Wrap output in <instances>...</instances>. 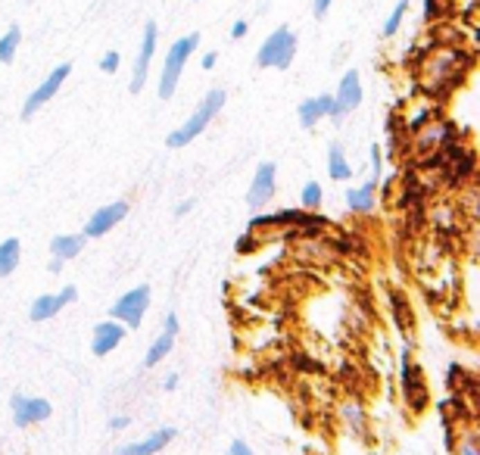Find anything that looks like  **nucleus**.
I'll return each instance as SVG.
<instances>
[{
    "label": "nucleus",
    "instance_id": "nucleus-28",
    "mask_svg": "<svg viewBox=\"0 0 480 455\" xmlns=\"http://www.w3.org/2000/svg\"><path fill=\"white\" fill-rule=\"evenodd\" d=\"M330 3H334V0H312V16L324 19L328 16V10H330Z\"/></svg>",
    "mask_w": 480,
    "mask_h": 455
},
{
    "label": "nucleus",
    "instance_id": "nucleus-29",
    "mask_svg": "<svg viewBox=\"0 0 480 455\" xmlns=\"http://www.w3.org/2000/svg\"><path fill=\"white\" fill-rule=\"evenodd\" d=\"M371 168H374V175H380V168H384V153H380V143H371Z\"/></svg>",
    "mask_w": 480,
    "mask_h": 455
},
{
    "label": "nucleus",
    "instance_id": "nucleus-9",
    "mask_svg": "<svg viewBox=\"0 0 480 455\" xmlns=\"http://www.w3.org/2000/svg\"><path fill=\"white\" fill-rule=\"evenodd\" d=\"M334 103H337L334 122L346 118L349 112H353L355 106L362 103V81H359V72H355V69H349V72L340 78V84H337V93H334Z\"/></svg>",
    "mask_w": 480,
    "mask_h": 455
},
{
    "label": "nucleus",
    "instance_id": "nucleus-24",
    "mask_svg": "<svg viewBox=\"0 0 480 455\" xmlns=\"http://www.w3.org/2000/svg\"><path fill=\"white\" fill-rule=\"evenodd\" d=\"M405 12H409V0H399V3L393 6V12L386 16V22H384V28H380V35H384V37H393V35H396V31L402 28Z\"/></svg>",
    "mask_w": 480,
    "mask_h": 455
},
{
    "label": "nucleus",
    "instance_id": "nucleus-5",
    "mask_svg": "<svg viewBox=\"0 0 480 455\" xmlns=\"http://www.w3.org/2000/svg\"><path fill=\"white\" fill-rule=\"evenodd\" d=\"M399 374H402V396H405V405H409V411L421 415V411L430 405V390H427V384H424V371L418 368V362L411 359L409 349L402 353V365H399Z\"/></svg>",
    "mask_w": 480,
    "mask_h": 455
},
{
    "label": "nucleus",
    "instance_id": "nucleus-35",
    "mask_svg": "<svg viewBox=\"0 0 480 455\" xmlns=\"http://www.w3.org/2000/svg\"><path fill=\"white\" fill-rule=\"evenodd\" d=\"M60 296L66 299V305H69V303H75V296H78V290H75V287L69 284V287H62V290H60Z\"/></svg>",
    "mask_w": 480,
    "mask_h": 455
},
{
    "label": "nucleus",
    "instance_id": "nucleus-16",
    "mask_svg": "<svg viewBox=\"0 0 480 455\" xmlns=\"http://www.w3.org/2000/svg\"><path fill=\"white\" fill-rule=\"evenodd\" d=\"M175 337H178V315L175 312H168L166 315V324H162V334L153 340V346L147 349V359H143V365L147 368H153L156 362H162L168 353H172V346H175Z\"/></svg>",
    "mask_w": 480,
    "mask_h": 455
},
{
    "label": "nucleus",
    "instance_id": "nucleus-17",
    "mask_svg": "<svg viewBox=\"0 0 480 455\" xmlns=\"http://www.w3.org/2000/svg\"><path fill=\"white\" fill-rule=\"evenodd\" d=\"M334 112H337V103H334V97H330V93L309 97V100H303V103H299V125H303V128H315V125L321 122L324 116L334 118Z\"/></svg>",
    "mask_w": 480,
    "mask_h": 455
},
{
    "label": "nucleus",
    "instance_id": "nucleus-1",
    "mask_svg": "<svg viewBox=\"0 0 480 455\" xmlns=\"http://www.w3.org/2000/svg\"><path fill=\"white\" fill-rule=\"evenodd\" d=\"M471 69V56L465 53L461 47H443V50H430L427 56L418 66V78H421V87L427 93H449L465 72Z\"/></svg>",
    "mask_w": 480,
    "mask_h": 455
},
{
    "label": "nucleus",
    "instance_id": "nucleus-40",
    "mask_svg": "<svg viewBox=\"0 0 480 455\" xmlns=\"http://www.w3.org/2000/svg\"><path fill=\"white\" fill-rule=\"evenodd\" d=\"M60 268H62V259H56V256H53V262H50V271H60Z\"/></svg>",
    "mask_w": 480,
    "mask_h": 455
},
{
    "label": "nucleus",
    "instance_id": "nucleus-36",
    "mask_svg": "<svg viewBox=\"0 0 480 455\" xmlns=\"http://www.w3.org/2000/svg\"><path fill=\"white\" fill-rule=\"evenodd\" d=\"M128 424H131V421H128V418H125V415H116V418H112V421H109V427H112V430H125V427H128Z\"/></svg>",
    "mask_w": 480,
    "mask_h": 455
},
{
    "label": "nucleus",
    "instance_id": "nucleus-30",
    "mask_svg": "<svg viewBox=\"0 0 480 455\" xmlns=\"http://www.w3.org/2000/svg\"><path fill=\"white\" fill-rule=\"evenodd\" d=\"M247 31H249V22H243V19H237V22L231 25V37H234V41L247 37Z\"/></svg>",
    "mask_w": 480,
    "mask_h": 455
},
{
    "label": "nucleus",
    "instance_id": "nucleus-10",
    "mask_svg": "<svg viewBox=\"0 0 480 455\" xmlns=\"http://www.w3.org/2000/svg\"><path fill=\"white\" fill-rule=\"evenodd\" d=\"M125 215H128V203H125V199H116V203L103 206V209H97L91 218H87L85 237H103V234H109V231L116 228V224L122 222Z\"/></svg>",
    "mask_w": 480,
    "mask_h": 455
},
{
    "label": "nucleus",
    "instance_id": "nucleus-3",
    "mask_svg": "<svg viewBox=\"0 0 480 455\" xmlns=\"http://www.w3.org/2000/svg\"><path fill=\"white\" fill-rule=\"evenodd\" d=\"M197 44H199V35L197 31H190V35L178 37V41L168 47L166 62H162V75H159V97L162 100L175 97V87H178V81H181V72H184L190 53L197 50Z\"/></svg>",
    "mask_w": 480,
    "mask_h": 455
},
{
    "label": "nucleus",
    "instance_id": "nucleus-11",
    "mask_svg": "<svg viewBox=\"0 0 480 455\" xmlns=\"http://www.w3.org/2000/svg\"><path fill=\"white\" fill-rule=\"evenodd\" d=\"M156 22H147L143 25V41H141V53H137V62H134V75H131V93H141L143 84H147V72H150V60H153V50H156Z\"/></svg>",
    "mask_w": 480,
    "mask_h": 455
},
{
    "label": "nucleus",
    "instance_id": "nucleus-37",
    "mask_svg": "<svg viewBox=\"0 0 480 455\" xmlns=\"http://www.w3.org/2000/svg\"><path fill=\"white\" fill-rule=\"evenodd\" d=\"M215 62H218V56H215V53H206V56H203V69H206V72H209V69L215 66Z\"/></svg>",
    "mask_w": 480,
    "mask_h": 455
},
{
    "label": "nucleus",
    "instance_id": "nucleus-31",
    "mask_svg": "<svg viewBox=\"0 0 480 455\" xmlns=\"http://www.w3.org/2000/svg\"><path fill=\"white\" fill-rule=\"evenodd\" d=\"M253 249H256V240H253V234H247V237H240V240H237V253H240V256L253 253Z\"/></svg>",
    "mask_w": 480,
    "mask_h": 455
},
{
    "label": "nucleus",
    "instance_id": "nucleus-18",
    "mask_svg": "<svg viewBox=\"0 0 480 455\" xmlns=\"http://www.w3.org/2000/svg\"><path fill=\"white\" fill-rule=\"evenodd\" d=\"M374 193H377V181H365L362 187H353L346 190V206L353 212H371L374 209Z\"/></svg>",
    "mask_w": 480,
    "mask_h": 455
},
{
    "label": "nucleus",
    "instance_id": "nucleus-21",
    "mask_svg": "<svg viewBox=\"0 0 480 455\" xmlns=\"http://www.w3.org/2000/svg\"><path fill=\"white\" fill-rule=\"evenodd\" d=\"M328 172H330V178L334 181H349L353 178V166L346 162L340 143H330V150H328Z\"/></svg>",
    "mask_w": 480,
    "mask_h": 455
},
{
    "label": "nucleus",
    "instance_id": "nucleus-13",
    "mask_svg": "<svg viewBox=\"0 0 480 455\" xmlns=\"http://www.w3.org/2000/svg\"><path fill=\"white\" fill-rule=\"evenodd\" d=\"M274 175H278L274 162H262V166L256 168V178H253L249 193H247V206H249V209H262V206L274 197Z\"/></svg>",
    "mask_w": 480,
    "mask_h": 455
},
{
    "label": "nucleus",
    "instance_id": "nucleus-23",
    "mask_svg": "<svg viewBox=\"0 0 480 455\" xmlns=\"http://www.w3.org/2000/svg\"><path fill=\"white\" fill-rule=\"evenodd\" d=\"M19 41H22V28H19V25H10L6 35L0 37V62H12V60H16Z\"/></svg>",
    "mask_w": 480,
    "mask_h": 455
},
{
    "label": "nucleus",
    "instance_id": "nucleus-39",
    "mask_svg": "<svg viewBox=\"0 0 480 455\" xmlns=\"http://www.w3.org/2000/svg\"><path fill=\"white\" fill-rule=\"evenodd\" d=\"M175 386H178V374H168V377H166V390H175Z\"/></svg>",
    "mask_w": 480,
    "mask_h": 455
},
{
    "label": "nucleus",
    "instance_id": "nucleus-20",
    "mask_svg": "<svg viewBox=\"0 0 480 455\" xmlns=\"http://www.w3.org/2000/svg\"><path fill=\"white\" fill-rule=\"evenodd\" d=\"M66 305V299L60 296V293H44V296H37L35 303H31V321H47V318H53L56 312Z\"/></svg>",
    "mask_w": 480,
    "mask_h": 455
},
{
    "label": "nucleus",
    "instance_id": "nucleus-27",
    "mask_svg": "<svg viewBox=\"0 0 480 455\" xmlns=\"http://www.w3.org/2000/svg\"><path fill=\"white\" fill-rule=\"evenodd\" d=\"M118 62H122V56H118L116 50H109V53L100 60V69H103L106 75H112V72H118Z\"/></svg>",
    "mask_w": 480,
    "mask_h": 455
},
{
    "label": "nucleus",
    "instance_id": "nucleus-25",
    "mask_svg": "<svg viewBox=\"0 0 480 455\" xmlns=\"http://www.w3.org/2000/svg\"><path fill=\"white\" fill-rule=\"evenodd\" d=\"M321 199H324L321 184H318V181H305V187H303V209L315 212L318 206H321Z\"/></svg>",
    "mask_w": 480,
    "mask_h": 455
},
{
    "label": "nucleus",
    "instance_id": "nucleus-26",
    "mask_svg": "<svg viewBox=\"0 0 480 455\" xmlns=\"http://www.w3.org/2000/svg\"><path fill=\"white\" fill-rule=\"evenodd\" d=\"M390 303L396 305L399 328H409V324H411V312H409V303H402V293H396V290H393V293H390Z\"/></svg>",
    "mask_w": 480,
    "mask_h": 455
},
{
    "label": "nucleus",
    "instance_id": "nucleus-6",
    "mask_svg": "<svg viewBox=\"0 0 480 455\" xmlns=\"http://www.w3.org/2000/svg\"><path fill=\"white\" fill-rule=\"evenodd\" d=\"M147 309H150V287L141 284V287H134V290L122 293L109 312H112V318L122 321L128 330H137L143 321V315H147Z\"/></svg>",
    "mask_w": 480,
    "mask_h": 455
},
{
    "label": "nucleus",
    "instance_id": "nucleus-32",
    "mask_svg": "<svg viewBox=\"0 0 480 455\" xmlns=\"http://www.w3.org/2000/svg\"><path fill=\"white\" fill-rule=\"evenodd\" d=\"M452 455H477V446H474V434L471 436H468V440H465V446H455L452 449Z\"/></svg>",
    "mask_w": 480,
    "mask_h": 455
},
{
    "label": "nucleus",
    "instance_id": "nucleus-14",
    "mask_svg": "<svg viewBox=\"0 0 480 455\" xmlns=\"http://www.w3.org/2000/svg\"><path fill=\"white\" fill-rule=\"evenodd\" d=\"M265 224H312V228H324V218L312 215L309 209H287V212H274V215H256L249 218V228L247 231H256V228H265Z\"/></svg>",
    "mask_w": 480,
    "mask_h": 455
},
{
    "label": "nucleus",
    "instance_id": "nucleus-19",
    "mask_svg": "<svg viewBox=\"0 0 480 455\" xmlns=\"http://www.w3.org/2000/svg\"><path fill=\"white\" fill-rule=\"evenodd\" d=\"M85 234H56L53 240H50V253L56 256V259H75V256L85 249Z\"/></svg>",
    "mask_w": 480,
    "mask_h": 455
},
{
    "label": "nucleus",
    "instance_id": "nucleus-2",
    "mask_svg": "<svg viewBox=\"0 0 480 455\" xmlns=\"http://www.w3.org/2000/svg\"><path fill=\"white\" fill-rule=\"evenodd\" d=\"M222 106H224V91H222V87H212V91L206 93L203 100H199V106L193 109V116L187 118V122L181 125V128H175L172 134L166 137V143H168L172 150L187 147V143H190L197 134H203L206 125H209L212 118L218 116V109H222Z\"/></svg>",
    "mask_w": 480,
    "mask_h": 455
},
{
    "label": "nucleus",
    "instance_id": "nucleus-33",
    "mask_svg": "<svg viewBox=\"0 0 480 455\" xmlns=\"http://www.w3.org/2000/svg\"><path fill=\"white\" fill-rule=\"evenodd\" d=\"M459 377H461V365H449V374H446V386H459Z\"/></svg>",
    "mask_w": 480,
    "mask_h": 455
},
{
    "label": "nucleus",
    "instance_id": "nucleus-8",
    "mask_svg": "<svg viewBox=\"0 0 480 455\" xmlns=\"http://www.w3.org/2000/svg\"><path fill=\"white\" fill-rule=\"evenodd\" d=\"M50 402L41 396H22V393H16L12 396V421H16V427H31V424H41L50 418Z\"/></svg>",
    "mask_w": 480,
    "mask_h": 455
},
{
    "label": "nucleus",
    "instance_id": "nucleus-4",
    "mask_svg": "<svg viewBox=\"0 0 480 455\" xmlns=\"http://www.w3.org/2000/svg\"><path fill=\"white\" fill-rule=\"evenodd\" d=\"M293 56H296V35L287 25H281V28H274L262 41L259 53H256V66L259 69H290Z\"/></svg>",
    "mask_w": 480,
    "mask_h": 455
},
{
    "label": "nucleus",
    "instance_id": "nucleus-38",
    "mask_svg": "<svg viewBox=\"0 0 480 455\" xmlns=\"http://www.w3.org/2000/svg\"><path fill=\"white\" fill-rule=\"evenodd\" d=\"M190 206H193V199H184V203H181L178 209H175V215L181 218V215H184V212H190Z\"/></svg>",
    "mask_w": 480,
    "mask_h": 455
},
{
    "label": "nucleus",
    "instance_id": "nucleus-7",
    "mask_svg": "<svg viewBox=\"0 0 480 455\" xmlns=\"http://www.w3.org/2000/svg\"><path fill=\"white\" fill-rule=\"evenodd\" d=\"M69 72H72V66H69V62H60V66H56L53 72H50L47 78H44L41 84H37L35 91L25 97V103H22V118H31L44 103H50V100L56 97V91L62 87V81L69 78Z\"/></svg>",
    "mask_w": 480,
    "mask_h": 455
},
{
    "label": "nucleus",
    "instance_id": "nucleus-22",
    "mask_svg": "<svg viewBox=\"0 0 480 455\" xmlns=\"http://www.w3.org/2000/svg\"><path fill=\"white\" fill-rule=\"evenodd\" d=\"M16 265H19V240L16 237H6V240L0 243V278L12 274Z\"/></svg>",
    "mask_w": 480,
    "mask_h": 455
},
{
    "label": "nucleus",
    "instance_id": "nucleus-12",
    "mask_svg": "<svg viewBox=\"0 0 480 455\" xmlns=\"http://www.w3.org/2000/svg\"><path fill=\"white\" fill-rule=\"evenodd\" d=\"M125 337H128V328H125L122 321H116V318L100 321L97 328H94V337H91V353L103 359V355H109Z\"/></svg>",
    "mask_w": 480,
    "mask_h": 455
},
{
    "label": "nucleus",
    "instance_id": "nucleus-34",
    "mask_svg": "<svg viewBox=\"0 0 480 455\" xmlns=\"http://www.w3.org/2000/svg\"><path fill=\"white\" fill-rule=\"evenodd\" d=\"M228 455H253V449H249L243 440H234L231 443V449H228Z\"/></svg>",
    "mask_w": 480,
    "mask_h": 455
},
{
    "label": "nucleus",
    "instance_id": "nucleus-15",
    "mask_svg": "<svg viewBox=\"0 0 480 455\" xmlns=\"http://www.w3.org/2000/svg\"><path fill=\"white\" fill-rule=\"evenodd\" d=\"M175 434H178L175 427H159L156 434L143 436V440L128 443V446H118L116 455H156V452H162V449L175 440Z\"/></svg>",
    "mask_w": 480,
    "mask_h": 455
}]
</instances>
